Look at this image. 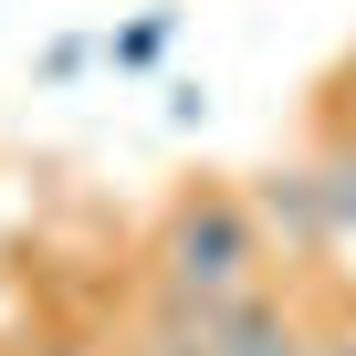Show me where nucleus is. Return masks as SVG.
<instances>
[{"label": "nucleus", "instance_id": "nucleus-3", "mask_svg": "<svg viewBox=\"0 0 356 356\" xmlns=\"http://www.w3.org/2000/svg\"><path fill=\"white\" fill-rule=\"evenodd\" d=\"M314 189H325V220H335V241H356V126H335V136L314 147Z\"/></svg>", "mask_w": 356, "mask_h": 356}, {"label": "nucleus", "instance_id": "nucleus-5", "mask_svg": "<svg viewBox=\"0 0 356 356\" xmlns=\"http://www.w3.org/2000/svg\"><path fill=\"white\" fill-rule=\"evenodd\" d=\"M32 63H42V84H74V74H95V63H105V42H95V32H53Z\"/></svg>", "mask_w": 356, "mask_h": 356}, {"label": "nucleus", "instance_id": "nucleus-6", "mask_svg": "<svg viewBox=\"0 0 356 356\" xmlns=\"http://www.w3.org/2000/svg\"><path fill=\"white\" fill-rule=\"evenodd\" d=\"M168 126H210V95L200 84H168Z\"/></svg>", "mask_w": 356, "mask_h": 356}, {"label": "nucleus", "instance_id": "nucleus-4", "mask_svg": "<svg viewBox=\"0 0 356 356\" xmlns=\"http://www.w3.org/2000/svg\"><path fill=\"white\" fill-rule=\"evenodd\" d=\"M168 42H178V11H147V22L105 32V63H115V74H157V63H168Z\"/></svg>", "mask_w": 356, "mask_h": 356}, {"label": "nucleus", "instance_id": "nucleus-1", "mask_svg": "<svg viewBox=\"0 0 356 356\" xmlns=\"http://www.w3.org/2000/svg\"><path fill=\"white\" fill-rule=\"evenodd\" d=\"M157 283L189 293V304L252 293L262 283V220H252V200L241 189H178L168 220H157Z\"/></svg>", "mask_w": 356, "mask_h": 356}, {"label": "nucleus", "instance_id": "nucleus-8", "mask_svg": "<svg viewBox=\"0 0 356 356\" xmlns=\"http://www.w3.org/2000/svg\"><path fill=\"white\" fill-rule=\"evenodd\" d=\"M32 356H84V346H32Z\"/></svg>", "mask_w": 356, "mask_h": 356}, {"label": "nucleus", "instance_id": "nucleus-7", "mask_svg": "<svg viewBox=\"0 0 356 356\" xmlns=\"http://www.w3.org/2000/svg\"><path fill=\"white\" fill-rule=\"evenodd\" d=\"M314 356H356V346H346V335H335V346H314Z\"/></svg>", "mask_w": 356, "mask_h": 356}, {"label": "nucleus", "instance_id": "nucleus-2", "mask_svg": "<svg viewBox=\"0 0 356 356\" xmlns=\"http://www.w3.org/2000/svg\"><path fill=\"white\" fill-rule=\"evenodd\" d=\"M241 200H252V220H262V241H283L293 262L335 241V220H325V189H314V157H293V168H262V178H252Z\"/></svg>", "mask_w": 356, "mask_h": 356}]
</instances>
